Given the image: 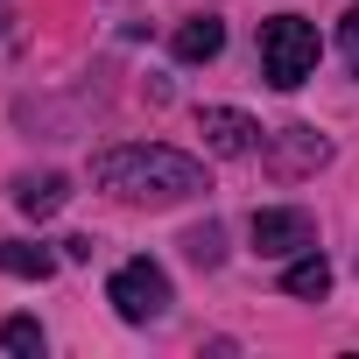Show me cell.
Wrapping results in <instances>:
<instances>
[{
    "label": "cell",
    "instance_id": "obj_1",
    "mask_svg": "<svg viewBox=\"0 0 359 359\" xmlns=\"http://www.w3.org/2000/svg\"><path fill=\"white\" fill-rule=\"evenodd\" d=\"M92 184L120 205H184L205 191V162L176 155L162 141H127V148H106L92 162Z\"/></svg>",
    "mask_w": 359,
    "mask_h": 359
},
{
    "label": "cell",
    "instance_id": "obj_2",
    "mask_svg": "<svg viewBox=\"0 0 359 359\" xmlns=\"http://www.w3.org/2000/svg\"><path fill=\"white\" fill-rule=\"evenodd\" d=\"M317 57H324L317 22H303V15H275V22H261V78H268L275 92H296V85L317 71Z\"/></svg>",
    "mask_w": 359,
    "mask_h": 359
},
{
    "label": "cell",
    "instance_id": "obj_3",
    "mask_svg": "<svg viewBox=\"0 0 359 359\" xmlns=\"http://www.w3.org/2000/svg\"><path fill=\"white\" fill-rule=\"evenodd\" d=\"M106 303L127 317V324H155L162 310H169V275L141 254V261H120L113 268V282H106Z\"/></svg>",
    "mask_w": 359,
    "mask_h": 359
},
{
    "label": "cell",
    "instance_id": "obj_4",
    "mask_svg": "<svg viewBox=\"0 0 359 359\" xmlns=\"http://www.w3.org/2000/svg\"><path fill=\"white\" fill-rule=\"evenodd\" d=\"M247 240H254V254H268V261H296V254L317 247V219L296 212V205H275V212H254V219H247Z\"/></svg>",
    "mask_w": 359,
    "mask_h": 359
},
{
    "label": "cell",
    "instance_id": "obj_5",
    "mask_svg": "<svg viewBox=\"0 0 359 359\" xmlns=\"http://www.w3.org/2000/svg\"><path fill=\"white\" fill-rule=\"evenodd\" d=\"M198 134H205V148H212V155H226V162L261 155V127H254L240 106H198Z\"/></svg>",
    "mask_w": 359,
    "mask_h": 359
},
{
    "label": "cell",
    "instance_id": "obj_6",
    "mask_svg": "<svg viewBox=\"0 0 359 359\" xmlns=\"http://www.w3.org/2000/svg\"><path fill=\"white\" fill-rule=\"evenodd\" d=\"M261 148H268V169H275V176H310V169H324V162H331V141H324L317 127L261 134Z\"/></svg>",
    "mask_w": 359,
    "mask_h": 359
},
{
    "label": "cell",
    "instance_id": "obj_7",
    "mask_svg": "<svg viewBox=\"0 0 359 359\" xmlns=\"http://www.w3.org/2000/svg\"><path fill=\"white\" fill-rule=\"evenodd\" d=\"M64 198H71V176H57V169H43V176H15V205H22L29 219L64 212Z\"/></svg>",
    "mask_w": 359,
    "mask_h": 359
},
{
    "label": "cell",
    "instance_id": "obj_8",
    "mask_svg": "<svg viewBox=\"0 0 359 359\" xmlns=\"http://www.w3.org/2000/svg\"><path fill=\"white\" fill-rule=\"evenodd\" d=\"M226 50V22L219 15H191L184 29H176V57H184V64H212Z\"/></svg>",
    "mask_w": 359,
    "mask_h": 359
},
{
    "label": "cell",
    "instance_id": "obj_9",
    "mask_svg": "<svg viewBox=\"0 0 359 359\" xmlns=\"http://www.w3.org/2000/svg\"><path fill=\"white\" fill-rule=\"evenodd\" d=\"M0 275H15V282H50V275H57V254H50V247H29V240H8V247H0Z\"/></svg>",
    "mask_w": 359,
    "mask_h": 359
},
{
    "label": "cell",
    "instance_id": "obj_10",
    "mask_svg": "<svg viewBox=\"0 0 359 359\" xmlns=\"http://www.w3.org/2000/svg\"><path fill=\"white\" fill-rule=\"evenodd\" d=\"M282 289H289V296H324V289H331V261H324L317 247H310V254H296V261H289V275H282Z\"/></svg>",
    "mask_w": 359,
    "mask_h": 359
},
{
    "label": "cell",
    "instance_id": "obj_11",
    "mask_svg": "<svg viewBox=\"0 0 359 359\" xmlns=\"http://www.w3.org/2000/svg\"><path fill=\"white\" fill-rule=\"evenodd\" d=\"M0 345L22 352V359H36V352H43V324H36V317H8V324H0Z\"/></svg>",
    "mask_w": 359,
    "mask_h": 359
},
{
    "label": "cell",
    "instance_id": "obj_12",
    "mask_svg": "<svg viewBox=\"0 0 359 359\" xmlns=\"http://www.w3.org/2000/svg\"><path fill=\"white\" fill-rule=\"evenodd\" d=\"M184 247H191V261H198V268H212V261H219V226H198Z\"/></svg>",
    "mask_w": 359,
    "mask_h": 359
},
{
    "label": "cell",
    "instance_id": "obj_13",
    "mask_svg": "<svg viewBox=\"0 0 359 359\" xmlns=\"http://www.w3.org/2000/svg\"><path fill=\"white\" fill-rule=\"evenodd\" d=\"M338 43H345V57H352V64H359V8H352V15H345V29H338Z\"/></svg>",
    "mask_w": 359,
    "mask_h": 359
},
{
    "label": "cell",
    "instance_id": "obj_14",
    "mask_svg": "<svg viewBox=\"0 0 359 359\" xmlns=\"http://www.w3.org/2000/svg\"><path fill=\"white\" fill-rule=\"evenodd\" d=\"M0 29H8V8H0Z\"/></svg>",
    "mask_w": 359,
    "mask_h": 359
}]
</instances>
